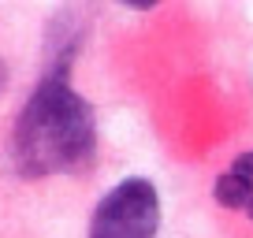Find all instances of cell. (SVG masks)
Instances as JSON below:
<instances>
[{
  "instance_id": "obj_1",
  "label": "cell",
  "mask_w": 253,
  "mask_h": 238,
  "mask_svg": "<svg viewBox=\"0 0 253 238\" xmlns=\"http://www.w3.org/2000/svg\"><path fill=\"white\" fill-rule=\"evenodd\" d=\"M93 149V112L67 82V71H52L26 101L15 127L19 171L41 179L82 164Z\"/></svg>"
},
{
  "instance_id": "obj_2",
  "label": "cell",
  "mask_w": 253,
  "mask_h": 238,
  "mask_svg": "<svg viewBox=\"0 0 253 238\" xmlns=\"http://www.w3.org/2000/svg\"><path fill=\"white\" fill-rule=\"evenodd\" d=\"M160 227L157 186L145 179H126L101 198L89 220V238H153Z\"/></svg>"
},
{
  "instance_id": "obj_3",
  "label": "cell",
  "mask_w": 253,
  "mask_h": 238,
  "mask_svg": "<svg viewBox=\"0 0 253 238\" xmlns=\"http://www.w3.org/2000/svg\"><path fill=\"white\" fill-rule=\"evenodd\" d=\"M216 201L227 208H253V153H242V157L231 164V171H223L216 179Z\"/></svg>"
},
{
  "instance_id": "obj_4",
  "label": "cell",
  "mask_w": 253,
  "mask_h": 238,
  "mask_svg": "<svg viewBox=\"0 0 253 238\" xmlns=\"http://www.w3.org/2000/svg\"><path fill=\"white\" fill-rule=\"evenodd\" d=\"M4 79H8V71H4V64H0V86H4Z\"/></svg>"
},
{
  "instance_id": "obj_5",
  "label": "cell",
  "mask_w": 253,
  "mask_h": 238,
  "mask_svg": "<svg viewBox=\"0 0 253 238\" xmlns=\"http://www.w3.org/2000/svg\"><path fill=\"white\" fill-rule=\"evenodd\" d=\"M250 216H253V208H250Z\"/></svg>"
}]
</instances>
